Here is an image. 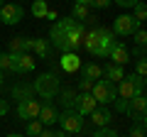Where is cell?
<instances>
[{
	"instance_id": "obj_1",
	"label": "cell",
	"mask_w": 147,
	"mask_h": 137,
	"mask_svg": "<svg viewBox=\"0 0 147 137\" xmlns=\"http://www.w3.org/2000/svg\"><path fill=\"white\" fill-rule=\"evenodd\" d=\"M32 88H34V93L39 95V98L54 100V98H57V93H59V79H57V74H52V71L39 74L34 79V83H32Z\"/></svg>"
},
{
	"instance_id": "obj_2",
	"label": "cell",
	"mask_w": 147,
	"mask_h": 137,
	"mask_svg": "<svg viewBox=\"0 0 147 137\" xmlns=\"http://www.w3.org/2000/svg\"><path fill=\"white\" fill-rule=\"evenodd\" d=\"M91 95L96 98V103H98V105H108V103H113V100L118 98L115 83H110L108 79L96 81V83H93V88H91Z\"/></svg>"
},
{
	"instance_id": "obj_3",
	"label": "cell",
	"mask_w": 147,
	"mask_h": 137,
	"mask_svg": "<svg viewBox=\"0 0 147 137\" xmlns=\"http://www.w3.org/2000/svg\"><path fill=\"white\" fill-rule=\"evenodd\" d=\"M57 122H59V127H61L66 135H79V132H84V118L74 110V108L71 110H61Z\"/></svg>"
},
{
	"instance_id": "obj_4",
	"label": "cell",
	"mask_w": 147,
	"mask_h": 137,
	"mask_svg": "<svg viewBox=\"0 0 147 137\" xmlns=\"http://www.w3.org/2000/svg\"><path fill=\"white\" fill-rule=\"evenodd\" d=\"M140 30V22L135 20V17L132 15H125V12H123V15H118L115 20H113V34H115V37H130V34H135V32Z\"/></svg>"
},
{
	"instance_id": "obj_5",
	"label": "cell",
	"mask_w": 147,
	"mask_h": 137,
	"mask_svg": "<svg viewBox=\"0 0 147 137\" xmlns=\"http://www.w3.org/2000/svg\"><path fill=\"white\" fill-rule=\"evenodd\" d=\"M39 108H42V100L39 98H22L17 100V118H20L22 122L25 120H37L39 118Z\"/></svg>"
},
{
	"instance_id": "obj_6",
	"label": "cell",
	"mask_w": 147,
	"mask_h": 137,
	"mask_svg": "<svg viewBox=\"0 0 147 137\" xmlns=\"http://www.w3.org/2000/svg\"><path fill=\"white\" fill-rule=\"evenodd\" d=\"M96 32H98V44H96V52H93V56H98V59H105L110 54V49L115 47V34L110 30H105V27H96Z\"/></svg>"
},
{
	"instance_id": "obj_7",
	"label": "cell",
	"mask_w": 147,
	"mask_h": 137,
	"mask_svg": "<svg viewBox=\"0 0 147 137\" xmlns=\"http://www.w3.org/2000/svg\"><path fill=\"white\" fill-rule=\"evenodd\" d=\"M71 25H74V17H64V20H57L52 25V30H49V39H52V44L57 49H61V44H64V39H66Z\"/></svg>"
},
{
	"instance_id": "obj_8",
	"label": "cell",
	"mask_w": 147,
	"mask_h": 137,
	"mask_svg": "<svg viewBox=\"0 0 147 137\" xmlns=\"http://www.w3.org/2000/svg\"><path fill=\"white\" fill-rule=\"evenodd\" d=\"M25 17V10L17 3H5L0 7V25H17Z\"/></svg>"
},
{
	"instance_id": "obj_9",
	"label": "cell",
	"mask_w": 147,
	"mask_h": 137,
	"mask_svg": "<svg viewBox=\"0 0 147 137\" xmlns=\"http://www.w3.org/2000/svg\"><path fill=\"white\" fill-rule=\"evenodd\" d=\"M34 66H37V61L32 54H12V68H10L12 74H17V76L30 74V71H34Z\"/></svg>"
},
{
	"instance_id": "obj_10",
	"label": "cell",
	"mask_w": 147,
	"mask_h": 137,
	"mask_svg": "<svg viewBox=\"0 0 147 137\" xmlns=\"http://www.w3.org/2000/svg\"><path fill=\"white\" fill-rule=\"evenodd\" d=\"M98 108V103H96V98L91 93H76V100H74V110L79 113L81 118L91 115V113Z\"/></svg>"
},
{
	"instance_id": "obj_11",
	"label": "cell",
	"mask_w": 147,
	"mask_h": 137,
	"mask_svg": "<svg viewBox=\"0 0 147 137\" xmlns=\"http://www.w3.org/2000/svg\"><path fill=\"white\" fill-rule=\"evenodd\" d=\"M127 115L135 122H140L142 118L147 115V95H135V98H130V103H127Z\"/></svg>"
},
{
	"instance_id": "obj_12",
	"label": "cell",
	"mask_w": 147,
	"mask_h": 137,
	"mask_svg": "<svg viewBox=\"0 0 147 137\" xmlns=\"http://www.w3.org/2000/svg\"><path fill=\"white\" fill-rule=\"evenodd\" d=\"M37 120L42 122L44 127H47V125H54V122L59 120V110L54 108L52 100H44V103H42V108H39V118H37Z\"/></svg>"
},
{
	"instance_id": "obj_13",
	"label": "cell",
	"mask_w": 147,
	"mask_h": 137,
	"mask_svg": "<svg viewBox=\"0 0 147 137\" xmlns=\"http://www.w3.org/2000/svg\"><path fill=\"white\" fill-rule=\"evenodd\" d=\"M108 59H110V64H118V66H125V64L130 61V52H127V47H125L123 42H115V47L110 49Z\"/></svg>"
},
{
	"instance_id": "obj_14",
	"label": "cell",
	"mask_w": 147,
	"mask_h": 137,
	"mask_svg": "<svg viewBox=\"0 0 147 137\" xmlns=\"http://www.w3.org/2000/svg\"><path fill=\"white\" fill-rule=\"evenodd\" d=\"M32 42H34V39L12 37V39H10V47H7V52H10V54H30V52H32Z\"/></svg>"
},
{
	"instance_id": "obj_15",
	"label": "cell",
	"mask_w": 147,
	"mask_h": 137,
	"mask_svg": "<svg viewBox=\"0 0 147 137\" xmlns=\"http://www.w3.org/2000/svg\"><path fill=\"white\" fill-rule=\"evenodd\" d=\"M91 120L96 122V127H108L110 125V120H113V113L108 110V108H96L93 113H91Z\"/></svg>"
},
{
	"instance_id": "obj_16",
	"label": "cell",
	"mask_w": 147,
	"mask_h": 137,
	"mask_svg": "<svg viewBox=\"0 0 147 137\" xmlns=\"http://www.w3.org/2000/svg\"><path fill=\"white\" fill-rule=\"evenodd\" d=\"M115 91H118V98H123V100H130V98H135V86H132V81L127 79V74H125V79L120 81V83H115Z\"/></svg>"
},
{
	"instance_id": "obj_17",
	"label": "cell",
	"mask_w": 147,
	"mask_h": 137,
	"mask_svg": "<svg viewBox=\"0 0 147 137\" xmlns=\"http://www.w3.org/2000/svg\"><path fill=\"white\" fill-rule=\"evenodd\" d=\"M103 79H108L110 83H120V81L125 79V71H123V66H118V64H108V66L103 68Z\"/></svg>"
},
{
	"instance_id": "obj_18",
	"label": "cell",
	"mask_w": 147,
	"mask_h": 137,
	"mask_svg": "<svg viewBox=\"0 0 147 137\" xmlns=\"http://www.w3.org/2000/svg\"><path fill=\"white\" fill-rule=\"evenodd\" d=\"M84 79H91L96 83V81H100L103 79V66H98L96 61H88V64H84Z\"/></svg>"
},
{
	"instance_id": "obj_19",
	"label": "cell",
	"mask_w": 147,
	"mask_h": 137,
	"mask_svg": "<svg viewBox=\"0 0 147 137\" xmlns=\"http://www.w3.org/2000/svg\"><path fill=\"white\" fill-rule=\"evenodd\" d=\"M59 103L64 105V110H71L74 108V100H76V93H74L71 88H59Z\"/></svg>"
},
{
	"instance_id": "obj_20",
	"label": "cell",
	"mask_w": 147,
	"mask_h": 137,
	"mask_svg": "<svg viewBox=\"0 0 147 137\" xmlns=\"http://www.w3.org/2000/svg\"><path fill=\"white\" fill-rule=\"evenodd\" d=\"M96 44H98V32H96V27H93V30H86L84 32V49L88 54H93L96 52Z\"/></svg>"
},
{
	"instance_id": "obj_21",
	"label": "cell",
	"mask_w": 147,
	"mask_h": 137,
	"mask_svg": "<svg viewBox=\"0 0 147 137\" xmlns=\"http://www.w3.org/2000/svg\"><path fill=\"white\" fill-rule=\"evenodd\" d=\"M79 66H81V61H79L76 54H61V68L64 71H76Z\"/></svg>"
},
{
	"instance_id": "obj_22",
	"label": "cell",
	"mask_w": 147,
	"mask_h": 137,
	"mask_svg": "<svg viewBox=\"0 0 147 137\" xmlns=\"http://www.w3.org/2000/svg\"><path fill=\"white\" fill-rule=\"evenodd\" d=\"M44 130V125L39 120H27V127H25V137H39Z\"/></svg>"
},
{
	"instance_id": "obj_23",
	"label": "cell",
	"mask_w": 147,
	"mask_h": 137,
	"mask_svg": "<svg viewBox=\"0 0 147 137\" xmlns=\"http://www.w3.org/2000/svg\"><path fill=\"white\" fill-rule=\"evenodd\" d=\"M32 93H34V88H32V86H22V83H17L15 88H12V98H17V100H22V98H32Z\"/></svg>"
},
{
	"instance_id": "obj_24",
	"label": "cell",
	"mask_w": 147,
	"mask_h": 137,
	"mask_svg": "<svg viewBox=\"0 0 147 137\" xmlns=\"http://www.w3.org/2000/svg\"><path fill=\"white\" fill-rule=\"evenodd\" d=\"M47 12H49L47 0H34V3H32V15L34 17H47Z\"/></svg>"
},
{
	"instance_id": "obj_25",
	"label": "cell",
	"mask_w": 147,
	"mask_h": 137,
	"mask_svg": "<svg viewBox=\"0 0 147 137\" xmlns=\"http://www.w3.org/2000/svg\"><path fill=\"white\" fill-rule=\"evenodd\" d=\"M32 52H34L37 56H47L49 54V42L47 39H34V42H32Z\"/></svg>"
},
{
	"instance_id": "obj_26",
	"label": "cell",
	"mask_w": 147,
	"mask_h": 137,
	"mask_svg": "<svg viewBox=\"0 0 147 137\" xmlns=\"http://www.w3.org/2000/svg\"><path fill=\"white\" fill-rule=\"evenodd\" d=\"M132 17H135V20L142 25V22L147 20V3H142V0H140V3L132 7Z\"/></svg>"
},
{
	"instance_id": "obj_27",
	"label": "cell",
	"mask_w": 147,
	"mask_h": 137,
	"mask_svg": "<svg viewBox=\"0 0 147 137\" xmlns=\"http://www.w3.org/2000/svg\"><path fill=\"white\" fill-rule=\"evenodd\" d=\"M71 17H74V20H76V22H84V20H88V7H86V5H74V10H71Z\"/></svg>"
},
{
	"instance_id": "obj_28",
	"label": "cell",
	"mask_w": 147,
	"mask_h": 137,
	"mask_svg": "<svg viewBox=\"0 0 147 137\" xmlns=\"http://www.w3.org/2000/svg\"><path fill=\"white\" fill-rule=\"evenodd\" d=\"M132 37H135V44H137V52H142V49L147 47V30H137L135 34H132Z\"/></svg>"
},
{
	"instance_id": "obj_29",
	"label": "cell",
	"mask_w": 147,
	"mask_h": 137,
	"mask_svg": "<svg viewBox=\"0 0 147 137\" xmlns=\"http://www.w3.org/2000/svg\"><path fill=\"white\" fill-rule=\"evenodd\" d=\"M10 68H12V54L10 52H0V71L5 74Z\"/></svg>"
},
{
	"instance_id": "obj_30",
	"label": "cell",
	"mask_w": 147,
	"mask_h": 137,
	"mask_svg": "<svg viewBox=\"0 0 147 137\" xmlns=\"http://www.w3.org/2000/svg\"><path fill=\"white\" fill-rule=\"evenodd\" d=\"M135 74L142 76V79H147V56H142V59L135 61Z\"/></svg>"
},
{
	"instance_id": "obj_31",
	"label": "cell",
	"mask_w": 147,
	"mask_h": 137,
	"mask_svg": "<svg viewBox=\"0 0 147 137\" xmlns=\"http://www.w3.org/2000/svg\"><path fill=\"white\" fill-rule=\"evenodd\" d=\"M91 137H120V135L115 130H110V127H96Z\"/></svg>"
},
{
	"instance_id": "obj_32",
	"label": "cell",
	"mask_w": 147,
	"mask_h": 137,
	"mask_svg": "<svg viewBox=\"0 0 147 137\" xmlns=\"http://www.w3.org/2000/svg\"><path fill=\"white\" fill-rule=\"evenodd\" d=\"M145 135H147V130L140 125V122H135V125L130 127V132H127V137H145Z\"/></svg>"
},
{
	"instance_id": "obj_33",
	"label": "cell",
	"mask_w": 147,
	"mask_h": 137,
	"mask_svg": "<svg viewBox=\"0 0 147 137\" xmlns=\"http://www.w3.org/2000/svg\"><path fill=\"white\" fill-rule=\"evenodd\" d=\"M79 88H81V93H91V88H93V81L81 76V79H79Z\"/></svg>"
},
{
	"instance_id": "obj_34",
	"label": "cell",
	"mask_w": 147,
	"mask_h": 137,
	"mask_svg": "<svg viewBox=\"0 0 147 137\" xmlns=\"http://www.w3.org/2000/svg\"><path fill=\"white\" fill-rule=\"evenodd\" d=\"M110 5H113V0H91V7H96V10H105Z\"/></svg>"
},
{
	"instance_id": "obj_35",
	"label": "cell",
	"mask_w": 147,
	"mask_h": 137,
	"mask_svg": "<svg viewBox=\"0 0 147 137\" xmlns=\"http://www.w3.org/2000/svg\"><path fill=\"white\" fill-rule=\"evenodd\" d=\"M113 103H115V110H118V113H125V115H127V103H130V100L115 98V100H113Z\"/></svg>"
},
{
	"instance_id": "obj_36",
	"label": "cell",
	"mask_w": 147,
	"mask_h": 137,
	"mask_svg": "<svg viewBox=\"0 0 147 137\" xmlns=\"http://www.w3.org/2000/svg\"><path fill=\"white\" fill-rule=\"evenodd\" d=\"M113 3H115V5H120V7H130V10H132L140 0H113Z\"/></svg>"
},
{
	"instance_id": "obj_37",
	"label": "cell",
	"mask_w": 147,
	"mask_h": 137,
	"mask_svg": "<svg viewBox=\"0 0 147 137\" xmlns=\"http://www.w3.org/2000/svg\"><path fill=\"white\" fill-rule=\"evenodd\" d=\"M7 110H10V105H7V100L5 98H0V118H5Z\"/></svg>"
},
{
	"instance_id": "obj_38",
	"label": "cell",
	"mask_w": 147,
	"mask_h": 137,
	"mask_svg": "<svg viewBox=\"0 0 147 137\" xmlns=\"http://www.w3.org/2000/svg\"><path fill=\"white\" fill-rule=\"evenodd\" d=\"M74 5H86V7H91V0H74Z\"/></svg>"
},
{
	"instance_id": "obj_39",
	"label": "cell",
	"mask_w": 147,
	"mask_h": 137,
	"mask_svg": "<svg viewBox=\"0 0 147 137\" xmlns=\"http://www.w3.org/2000/svg\"><path fill=\"white\" fill-rule=\"evenodd\" d=\"M39 137H54V132L52 130H42V135H39Z\"/></svg>"
},
{
	"instance_id": "obj_40",
	"label": "cell",
	"mask_w": 147,
	"mask_h": 137,
	"mask_svg": "<svg viewBox=\"0 0 147 137\" xmlns=\"http://www.w3.org/2000/svg\"><path fill=\"white\" fill-rule=\"evenodd\" d=\"M54 137H66V132H64V130H59V132H54Z\"/></svg>"
},
{
	"instance_id": "obj_41",
	"label": "cell",
	"mask_w": 147,
	"mask_h": 137,
	"mask_svg": "<svg viewBox=\"0 0 147 137\" xmlns=\"http://www.w3.org/2000/svg\"><path fill=\"white\" fill-rule=\"evenodd\" d=\"M140 125H142V127H145V130H147V115H145V118H142V120H140Z\"/></svg>"
},
{
	"instance_id": "obj_42",
	"label": "cell",
	"mask_w": 147,
	"mask_h": 137,
	"mask_svg": "<svg viewBox=\"0 0 147 137\" xmlns=\"http://www.w3.org/2000/svg\"><path fill=\"white\" fill-rule=\"evenodd\" d=\"M3 83H5V74L0 71V88H3Z\"/></svg>"
},
{
	"instance_id": "obj_43",
	"label": "cell",
	"mask_w": 147,
	"mask_h": 137,
	"mask_svg": "<svg viewBox=\"0 0 147 137\" xmlns=\"http://www.w3.org/2000/svg\"><path fill=\"white\" fill-rule=\"evenodd\" d=\"M7 137H25V135H20V132H12V135H7Z\"/></svg>"
},
{
	"instance_id": "obj_44",
	"label": "cell",
	"mask_w": 147,
	"mask_h": 137,
	"mask_svg": "<svg viewBox=\"0 0 147 137\" xmlns=\"http://www.w3.org/2000/svg\"><path fill=\"white\" fill-rule=\"evenodd\" d=\"M3 5H5V3H3V0H0V7H3Z\"/></svg>"
},
{
	"instance_id": "obj_45",
	"label": "cell",
	"mask_w": 147,
	"mask_h": 137,
	"mask_svg": "<svg viewBox=\"0 0 147 137\" xmlns=\"http://www.w3.org/2000/svg\"><path fill=\"white\" fill-rule=\"evenodd\" d=\"M145 56H147V47H145Z\"/></svg>"
},
{
	"instance_id": "obj_46",
	"label": "cell",
	"mask_w": 147,
	"mask_h": 137,
	"mask_svg": "<svg viewBox=\"0 0 147 137\" xmlns=\"http://www.w3.org/2000/svg\"><path fill=\"white\" fill-rule=\"evenodd\" d=\"M145 137H147V135H145Z\"/></svg>"
}]
</instances>
